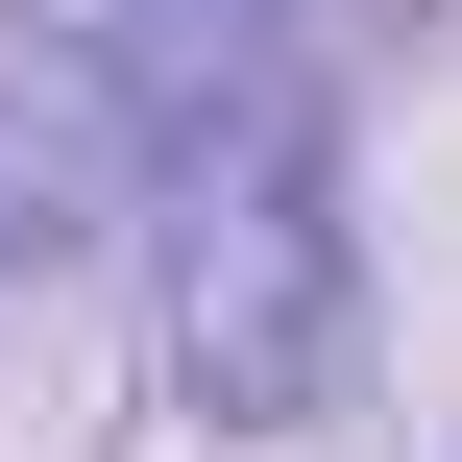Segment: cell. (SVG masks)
Listing matches in <instances>:
<instances>
[{"label":"cell","instance_id":"obj_2","mask_svg":"<svg viewBox=\"0 0 462 462\" xmlns=\"http://www.w3.org/2000/svg\"><path fill=\"white\" fill-rule=\"evenodd\" d=\"M341 24H365V0H97V73H122L171 146H219V122H317Z\"/></svg>","mask_w":462,"mask_h":462},{"label":"cell","instance_id":"obj_1","mask_svg":"<svg viewBox=\"0 0 462 462\" xmlns=\"http://www.w3.org/2000/svg\"><path fill=\"white\" fill-rule=\"evenodd\" d=\"M171 390L219 439H317L341 414V195H317V122L171 146Z\"/></svg>","mask_w":462,"mask_h":462},{"label":"cell","instance_id":"obj_3","mask_svg":"<svg viewBox=\"0 0 462 462\" xmlns=\"http://www.w3.org/2000/svg\"><path fill=\"white\" fill-rule=\"evenodd\" d=\"M122 122H146V97H122L97 49H24V24H0V268H49V244L122 195Z\"/></svg>","mask_w":462,"mask_h":462}]
</instances>
